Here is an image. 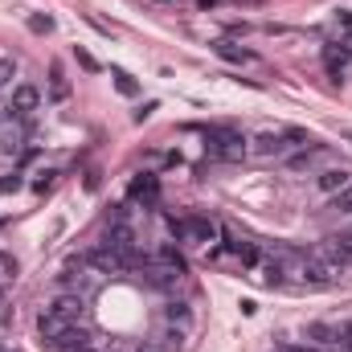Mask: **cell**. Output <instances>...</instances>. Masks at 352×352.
<instances>
[{
  "mask_svg": "<svg viewBox=\"0 0 352 352\" xmlns=\"http://www.w3.org/2000/svg\"><path fill=\"white\" fill-rule=\"evenodd\" d=\"M50 311H58L62 320L78 324V320H82V311H87V299H82V295H58V299L50 303Z\"/></svg>",
  "mask_w": 352,
  "mask_h": 352,
  "instance_id": "cell-8",
  "label": "cell"
},
{
  "mask_svg": "<svg viewBox=\"0 0 352 352\" xmlns=\"http://www.w3.org/2000/svg\"><path fill=\"white\" fill-rule=\"evenodd\" d=\"M176 234L184 238V242H197V246H209L213 238H217V221H209V217H188V221H168Z\"/></svg>",
  "mask_w": 352,
  "mask_h": 352,
  "instance_id": "cell-3",
  "label": "cell"
},
{
  "mask_svg": "<svg viewBox=\"0 0 352 352\" xmlns=\"http://www.w3.org/2000/svg\"><path fill=\"white\" fill-rule=\"evenodd\" d=\"M50 184H54V173H45V176H41V180H37V184H33V188H37V192H45Z\"/></svg>",
  "mask_w": 352,
  "mask_h": 352,
  "instance_id": "cell-29",
  "label": "cell"
},
{
  "mask_svg": "<svg viewBox=\"0 0 352 352\" xmlns=\"http://www.w3.org/2000/svg\"><path fill=\"white\" fill-rule=\"evenodd\" d=\"M140 352H164V349H156V344H144V349H140Z\"/></svg>",
  "mask_w": 352,
  "mask_h": 352,
  "instance_id": "cell-31",
  "label": "cell"
},
{
  "mask_svg": "<svg viewBox=\"0 0 352 352\" xmlns=\"http://www.w3.org/2000/svg\"><path fill=\"white\" fill-rule=\"evenodd\" d=\"M336 274H340V266L332 263V258H324L320 250H307L303 254V283L307 287H332Z\"/></svg>",
  "mask_w": 352,
  "mask_h": 352,
  "instance_id": "cell-2",
  "label": "cell"
},
{
  "mask_svg": "<svg viewBox=\"0 0 352 352\" xmlns=\"http://www.w3.org/2000/svg\"><path fill=\"white\" fill-rule=\"evenodd\" d=\"M197 4H201V8H209V4H217V0H197Z\"/></svg>",
  "mask_w": 352,
  "mask_h": 352,
  "instance_id": "cell-32",
  "label": "cell"
},
{
  "mask_svg": "<svg viewBox=\"0 0 352 352\" xmlns=\"http://www.w3.org/2000/svg\"><path fill=\"white\" fill-rule=\"evenodd\" d=\"M209 156L213 160H226V164H238V160H246V152H250V140L242 135V131H226V127H217V131H209Z\"/></svg>",
  "mask_w": 352,
  "mask_h": 352,
  "instance_id": "cell-1",
  "label": "cell"
},
{
  "mask_svg": "<svg viewBox=\"0 0 352 352\" xmlns=\"http://www.w3.org/2000/svg\"><path fill=\"white\" fill-rule=\"evenodd\" d=\"M160 340H164V352H184V332L180 328H168Z\"/></svg>",
  "mask_w": 352,
  "mask_h": 352,
  "instance_id": "cell-19",
  "label": "cell"
},
{
  "mask_svg": "<svg viewBox=\"0 0 352 352\" xmlns=\"http://www.w3.org/2000/svg\"><path fill=\"white\" fill-rule=\"evenodd\" d=\"M107 246H111L115 254H127V250H131V230H127L123 221H115V226L107 230Z\"/></svg>",
  "mask_w": 352,
  "mask_h": 352,
  "instance_id": "cell-13",
  "label": "cell"
},
{
  "mask_svg": "<svg viewBox=\"0 0 352 352\" xmlns=\"http://www.w3.org/2000/svg\"><path fill=\"white\" fill-rule=\"evenodd\" d=\"M336 344H340V352H352V328L349 332H336Z\"/></svg>",
  "mask_w": 352,
  "mask_h": 352,
  "instance_id": "cell-27",
  "label": "cell"
},
{
  "mask_svg": "<svg viewBox=\"0 0 352 352\" xmlns=\"http://www.w3.org/2000/svg\"><path fill=\"white\" fill-rule=\"evenodd\" d=\"M74 54H78V62H82V66H87V70H98V62H94V58H90L87 50H74Z\"/></svg>",
  "mask_w": 352,
  "mask_h": 352,
  "instance_id": "cell-28",
  "label": "cell"
},
{
  "mask_svg": "<svg viewBox=\"0 0 352 352\" xmlns=\"http://www.w3.org/2000/svg\"><path fill=\"white\" fill-rule=\"evenodd\" d=\"M213 50H217V54H221L226 62H254V54H250V50H238L234 41H217Z\"/></svg>",
  "mask_w": 352,
  "mask_h": 352,
  "instance_id": "cell-16",
  "label": "cell"
},
{
  "mask_svg": "<svg viewBox=\"0 0 352 352\" xmlns=\"http://www.w3.org/2000/svg\"><path fill=\"white\" fill-rule=\"evenodd\" d=\"M111 78H115V90H119V94H127V98H135V94H140V87H135V78H131L127 70H115Z\"/></svg>",
  "mask_w": 352,
  "mask_h": 352,
  "instance_id": "cell-17",
  "label": "cell"
},
{
  "mask_svg": "<svg viewBox=\"0 0 352 352\" xmlns=\"http://www.w3.org/2000/svg\"><path fill=\"white\" fill-rule=\"evenodd\" d=\"M307 336H311V340H320V344H324V340H336V332H332L328 324H311V328H307Z\"/></svg>",
  "mask_w": 352,
  "mask_h": 352,
  "instance_id": "cell-22",
  "label": "cell"
},
{
  "mask_svg": "<svg viewBox=\"0 0 352 352\" xmlns=\"http://www.w3.org/2000/svg\"><path fill=\"white\" fill-rule=\"evenodd\" d=\"M230 250L238 254V263H242V266H258V258H263V254H258V246H254V242H246V238H230Z\"/></svg>",
  "mask_w": 352,
  "mask_h": 352,
  "instance_id": "cell-14",
  "label": "cell"
},
{
  "mask_svg": "<svg viewBox=\"0 0 352 352\" xmlns=\"http://www.w3.org/2000/svg\"><path fill=\"white\" fill-rule=\"evenodd\" d=\"M87 344H90V332L82 328V324H70V328L50 344V349H54V352H78V349H87Z\"/></svg>",
  "mask_w": 352,
  "mask_h": 352,
  "instance_id": "cell-7",
  "label": "cell"
},
{
  "mask_svg": "<svg viewBox=\"0 0 352 352\" xmlns=\"http://www.w3.org/2000/svg\"><path fill=\"white\" fill-rule=\"evenodd\" d=\"M168 320H188V307L184 303H168Z\"/></svg>",
  "mask_w": 352,
  "mask_h": 352,
  "instance_id": "cell-25",
  "label": "cell"
},
{
  "mask_svg": "<svg viewBox=\"0 0 352 352\" xmlns=\"http://www.w3.org/2000/svg\"><path fill=\"white\" fill-rule=\"evenodd\" d=\"M316 250H320L324 258H332L336 266H349L352 263V234H332V238H324Z\"/></svg>",
  "mask_w": 352,
  "mask_h": 352,
  "instance_id": "cell-4",
  "label": "cell"
},
{
  "mask_svg": "<svg viewBox=\"0 0 352 352\" xmlns=\"http://www.w3.org/2000/svg\"><path fill=\"white\" fill-rule=\"evenodd\" d=\"M78 352H94V349H90V344H87V349H78Z\"/></svg>",
  "mask_w": 352,
  "mask_h": 352,
  "instance_id": "cell-33",
  "label": "cell"
},
{
  "mask_svg": "<svg viewBox=\"0 0 352 352\" xmlns=\"http://www.w3.org/2000/svg\"><path fill=\"white\" fill-rule=\"evenodd\" d=\"M349 184H352V168H324V173L316 176V188H320V192H328V197L344 192Z\"/></svg>",
  "mask_w": 352,
  "mask_h": 352,
  "instance_id": "cell-6",
  "label": "cell"
},
{
  "mask_svg": "<svg viewBox=\"0 0 352 352\" xmlns=\"http://www.w3.org/2000/svg\"><path fill=\"white\" fill-rule=\"evenodd\" d=\"M90 266H98V270H107V274H111V270H123V254H115L111 246H107V250H94V254H90Z\"/></svg>",
  "mask_w": 352,
  "mask_h": 352,
  "instance_id": "cell-15",
  "label": "cell"
},
{
  "mask_svg": "<svg viewBox=\"0 0 352 352\" xmlns=\"http://www.w3.org/2000/svg\"><path fill=\"white\" fill-rule=\"evenodd\" d=\"M131 197H135V201H144V205H156V197H160L156 176H140V180L131 184Z\"/></svg>",
  "mask_w": 352,
  "mask_h": 352,
  "instance_id": "cell-12",
  "label": "cell"
},
{
  "mask_svg": "<svg viewBox=\"0 0 352 352\" xmlns=\"http://www.w3.org/2000/svg\"><path fill=\"white\" fill-rule=\"evenodd\" d=\"M254 152H258V156H278V152H287V135H283V131H263V135L254 140Z\"/></svg>",
  "mask_w": 352,
  "mask_h": 352,
  "instance_id": "cell-11",
  "label": "cell"
},
{
  "mask_svg": "<svg viewBox=\"0 0 352 352\" xmlns=\"http://www.w3.org/2000/svg\"><path fill=\"white\" fill-rule=\"evenodd\" d=\"M50 78H54V98H58V102H62V98H70V82H66L62 66H54V70H50Z\"/></svg>",
  "mask_w": 352,
  "mask_h": 352,
  "instance_id": "cell-18",
  "label": "cell"
},
{
  "mask_svg": "<svg viewBox=\"0 0 352 352\" xmlns=\"http://www.w3.org/2000/svg\"><path fill=\"white\" fill-rule=\"evenodd\" d=\"M29 29H33V33H54V16L33 12V16H29Z\"/></svg>",
  "mask_w": 352,
  "mask_h": 352,
  "instance_id": "cell-21",
  "label": "cell"
},
{
  "mask_svg": "<svg viewBox=\"0 0 352 352\" xmlns=\"http://www.w3.org/2000/svg\"><path fill=\"white\" fill-rule=\"evenodd\" d=\"M307 164H311V148L299 152V156H291V168H307Z\"/></svg>",
  "mask_w": 352,
  "mask_h": 352,
  "instance_id": "cell-26",
  "label": "cell"
},
{
  "mask_svg": "<svg viewBox=\"0 0 352 352\" xmlns=\"http://www.w3.org/2000/svg\"><path fill=\"white\" fill-rule=\"evenodd\" d=\"M278 352H320V349H311V344H287V349H278Z\"/></svg>",
  "mask_w": 352,
  "mask_h": 352,
  "instance_id": "cell-30",
  "label": "cell"
},
{
  "mask_svg": "<svg viewBox=\"0 0 352 352\" xmlns=\"http://www.w3.org/2000/svg\"><path fill=\"white\" fill-rule=\"evenodd\" d=\"M21 188V176L12 173V176H0V192H16Z\"/></svg>",
  "mask_w": 352,
  "mask_h": 352,
  "instance_id": "cell-24",
  "label": "cell"
},
{
  "mask_svg": "<svg viewBox=\"0 0 352 352\" xmlns=\"http://www.w3.org/2000/svg\"><path fill=\"white\" fill-rule=\"evenodd\" d=\"M37 107H41V90H37V87L21 82V87L12 90V102H8V111H12V115H21V119H25V115H33Z\"/></svg>",
  "mask_w": 352,
  "mask_h": 352,
  "instance_id": "cell-5",
  "label": "cell"
},
{
  "mask_svg": "<svg viewBox=\"0 0 352 352\" xmlns=\"http://www.w3.org/2000/svg\"><path fill=\"white\" fill-rule=\"evenodd\" d=\"M16 78V62L12 58H0V87H8Z\"/></svg>",
  "mask_w": 352,
  "mask_h": 352,
  "instance_id": "cell-23",
  "label": "cell"
},
{
  "mask_svg": "<svg viewBox=\"0 0 352 352\" xmlns=\"http://www.w3.org/2000/svg\"><path fill=\"white\" fill-rule=\"evenodd\" d=\"M0 263H4V258H0Z\"/></svg>",
  "mask_w": 352,
  "mask_h": 352,
  "instance_id": "cell-34",
  "label": "cell"
},
{
  "mask_svg": "<svg viewBox=\"0 0 352 352\" xmlns=\"http://www.w3.org/2000/svg\"><path fill=\"white\" fill-rule=\"evenodd\" d=\"M180 274H184L180 266H168V263H164V266H156V270H148L144 278H148L156 291H173V287H180Z\"/></svg>",
  "mask_w": 352,
  "mask_h": 352,
  "instance_id": "cell-9",
  "label": "cell"
},
{
  "mask_svg": "<svg viewBox=\"0 0 352 352\" xmlns=\"http://www.w3.org/2000/svg\"><path fill=\"white\" fill-rule=\"evenodd\" d=\"M332 209H336V213H349V217H352V184L344 188V192H336V197H332Z\"/></svg>",
  "mask_w": 352,
  "mask_h": 352,
  "instance_id": "cell-20",
  "label": "cell"
},
{
  "mask_svg": "<svg viewBox=\"0 0 352 352\" xmlns=\"http://www.w3.org/2000/svg\"><path fill=\"white\" fill-rule=\"evenodd\" d=\"M66 328H70V320H62L58 311H41V320H37V332H41V340H50V344H54Z\"/></svg>",
  "mask_w": 352,
  "mask_h": 352,
  "instance_id": "cell-10",
  "label": "cell"
}]
</instances>
